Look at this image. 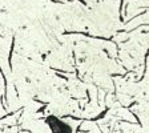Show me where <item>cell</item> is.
<instances>
[{
	"label": "cell",
	"instance_id": "6da1fadb",
	"mask_svg": "<svg viewBox=\"0 0 149 133\" xmlns=\"http://www.w3.org/2000/svg\"><path fill=\"white\" fill-rule=\"evenodd\" d=\"M47 124L52 129V133H71V127L68 124L63 123L61 120H59L57 117H53V116L48 117L47 118Z\"/></svg>",
	"mask_w": 149,
	"mask_h": 133
}]
</instances>
